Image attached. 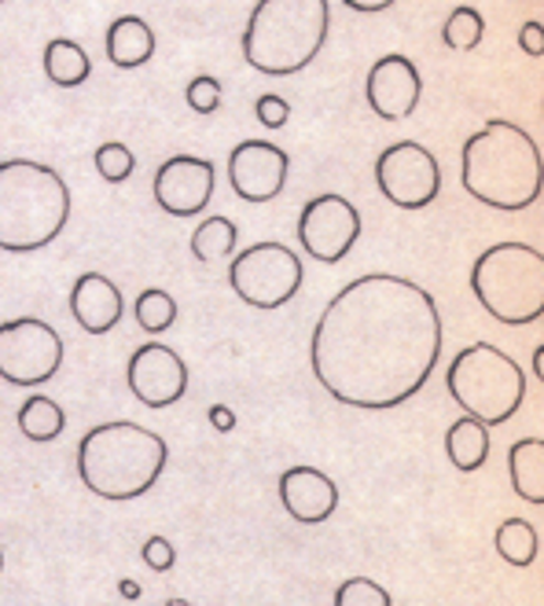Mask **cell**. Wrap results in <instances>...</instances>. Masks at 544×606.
<instances>
[{"mask_svg":"<svg viewBox=\"0 0 544 606\" xmlns=\"http://www.w3.org/2000/svg\"><path fill=\"white\" fill-rule=\"evenodd\" d=\"M442 338L438 302L420 283L368 272L324 305L309 338V364L339 404L383 412L427 386Z\"/></svg>","mask_w":544,"mask_h":606,"instance_id":"cell-1","label":"cell"},{"mask_svg":"<svg viewBox=\"0 0 544 606\" xmlns=\"http://www.w3.org/2000/svg\"><path fill=\"white\" fill-rule=\"evenodd\" d=\"M464 192L493 209H526L541 195V148L515 121H489L460 151Z\"/></svg>","mask_w":544,"mask_h":606,"instance_id":"cell-2","label":"cell"},{"mask_svg":"<svg viewBox=\"0 0 544 606\" xmlns=\"http://www.w3.org/2000/svg\"><path fill=\"white\" fill-rule=\"evenodd\" d=\"M170 463V448L155 430L115 419L93 426L78 445V478L100 500L122 504L155 489Z\"/></svg>","mask_w":544,"mask_h":606,"instance_id":"cell-3","label":"cell"},{"mask_svg":"<svg viewBox=\"0 0 544 606\" xmlns=\"http://www.w3.org/2000/svg\"><path fill=\"white\" fill-rule=\"evenodd\" d=\"M70 220V187L45 162H0V250L34 253L63 236Z\"/></svg>","mask_w":544,"mask_h":606,"instance_id":"cell-4","label":"cell"},{"mask_svg":"<svg viewBox=\"0 0 544 606\" xmlns=\"http://www.w3.org/2000/svg\"><path fill=\"white\" fill-rule=\"evenodd\" d=\"M328 0H258L243 30V59L265 77L302 74L328 41Z\"/></svg>","mask_w":544,"mask_h":606,"instance_id":"cell-5","label":"cell"},{"mask_svg":"<svg viewBox=\"0 0 544 606\" xmlns=\"http://www.w3.org/2000/svg\"><path fill=\"white\" fill-rule=\"evenodd\" d=\"M471 291L497 324L526 327L544 313V258L530 242H497L471 269Z\"/></svg>","mask_w":544,"mask_h":606,"instance_id":"cell-6","label":"cell"},{"mask_svg":"<svg viewBox=\"0 0 544 606\" xmlns=\"http://www.w3.org/2000/svg\"><path fill=\"white\" fill-rule=\"evenodd\" d=\"M445 390L478 423L500 426L526 401V375L504 349L471 342L453 357L445 371Z\"/></svg>","mask_w":544,"mask_h":606,"instance_id":"cell-7","label":"cell"},{"mask_svg":"<svg viewBox=\"0 0 544 606\" xmlns=\"http://www.w3.org/2000/svg\"><path fill=\"white\" fill-rule=\"evenodd\" d=\"M306 269L302 258L284 242H254L243 253H236L228 264V286L239 302L254 309H280L298 294Z\"/></svg>","mask_w":544,"mask_h":606,"instance_id":"cell-8","label":"cell"},{"mask_svg":"<svg viewBox=\"0 0 544 606\" xmlns=\"http://www.w3.org/2000/svg\"><path fill=\"white\" fill-rule=\"evenodd\" d=\"M63 368L59 331L37 316L0 324V379L12 386H41Z\"/></svg>","mask_w":544,"mask_h":606,"instance_id":"cell-9","label":"cell"},{"mask_svg":"<svg viewBox=\"0 0 544 606\" xmlns=\"http://www.w3.org/2000/svg\"><path fill=\"white\" fill-rule=\"evenodd\" d=\"M376 184L390 206L423 209L442 192V165L416 140H398L376 159Z\"/></svg>","mask_w":544,"mask_h":606,"instance_id":"cell-10","label":"cell"},{"mask_svg":"<svg viewBox=\"0 0 544 606\" xmlns=\"http://www.w3.org/2000/svg\"><path fill=\"white\" fill-rule=\"evenodd\" d=\"M361 239V214L350 198L342 195H317L309 198L298 217V242L313 261L339 264L353 242Z\"/></svg>","mask_w":544,"mask_h":606,"instance_id":"cell-11","label":"cell"},{"mask_svg":"<svg viewBox=\"0 0 544 606\" xmlns=\"http://www.w3.org/2000/svg\"><path fill=\"white\" fill-rule=\"evenodd\" d=\"M291 159L269 140H243L228 154V184L243 203H272L287 187Z\"/></svg>","mask_w":544,"mask_h":606,"instance_id":"cell-12","label":"cell"},{"mask_svg":"<svg viewBox=\"0 0 544 606\" xmlns=\"http://www.w3.org/2000/svg\"><path fill=\"white\" fill-rule=\"evenodd\" d=\"M126 379L140 404L170 408L188 393V364L181 360L177 349L162 346V342H144L129 357Z\"/></svg>","mask_w":544,"mask_h":606,"instance_id":"cell-13","label":"cell"},{"mask_svg":"<svg viewBox=\"0 0 544 606\" xmlns=\"http://www.w3.org/2000/svg\"><path fill=\"white\" fill-rule=\"evenodd\" d=\"M217 187L214 162L195 159V154H173L155 173V203L170 217H195L210 206Z\"/></svg>","mask_w":544,"mask_h":606,"instance_id":"cell-14","label":"cell"},{"mask_svg":"<svg viewBox=\"0 0 544 606\" xmlns=\"http://www.w3.org/2000/svg\"><path fill=\"white\" fill-rule=\"evenodd\" d=\"M368 104L383 121H405L420 107L423 77L409 55H383L368 71Z\"/></svg>","mask_w":544,"mask_h":606,"instance_id":"cell-15","label":"cell"},{"mask_svg":"<svg viewBox=\"0 0 544 606\" xmlns=\"http://www.w3.org/2000/svg\"><path fill=\"white\" fill-rule=\"evenodd\" d=\"M280 500H284V511L295 522L320 526L339 507V485L317 467H291L280 478Z\"/></svg>","mask_w":544,"mask_h":606,"instance_id":"cell-16","label":"cell"},{"mask_svg":"<svg viewBox=\"0 0 544 606\" xmlns=\"http://www.w3.org/2000/svg\"><path fill=\"white\" fill-rule=\"evenodd\" d=\"M122 291L107 280L104 272H81L70 291V313L81 331L89 335H107L122 320Z\"/></svg>","mask_w":544,"mask_h":606,"instance_id":"cell-17","label":"cell"},{"mask_svg":"<svg viewBox=\"0 0 544 606\" xmlns=\"http://www.w3.org/2000/svg\"><path fill=\"white\" fill-rule=\"evenodd\" d=\"M104 48L118 71H137L155 55V33L140 15H118L104 33Z\"/></svg>","mask_w":544,"mask_h":606,"instance_id":"cell-18","label":"cell"},{"mask_svg":"<svg viewBox=\"0 0 544 606\" xmlns=\"http://www.w3.org/2000/svg\"><path fill=\"white\" fill-rule=\"evenodd\" d=\"M508 474L511 489L526 504H544V441L541 437H522L508 448Z\"/></svg>","mask_w":544,"mask_h":606,"instance_id":"cell-19","label":"cell"},{"mask_svg":"<svg viewBox=\"0 0 544 606\" xmlns=\"http://www.w3.org/2000/svg\"><path fill=\"white\" fill-rule=\"evenodd\" d=\"M489 445H493V441H489V426L478 423V419H471V415L456 419V423L449 426V434H445L449 463L464 474L482 467V463L489 459Z\"/></svg>","mask_w":544,"mask_h":606,"instance_id":"cell-20","label":"cell"},{"mask_svg":"<svg viewBox=\"0 0 544 606\" xmlns=\"http://www.w3.org/2000/svg\"><path fill=\"white\" fill-rule=\"evenodd\" d=\"M45 74H48L52 85H59V88H78V85L89 82L93 59H89V52H85L78 41H70V37H52L48 48H45Z\"/></svg>","mask_w":544,"mask_h":606,"instance_id":"cell-21","label":"cell"},{"mask_svg":"<svg viewBox=\"0 0 544 606\" xmlns=\"http://www.w3.org/2000/svg\"><path fill=\"white\" fill-rule=\"evenodd\" d=\"M63 426H67V415H63V408L52 401V397L34 393L19 408V430H23L30 441H37V445L56 441L63 434Z\"/></svg>","mask_w":544,"mask_h":606,"instance_id":"cell-22","label":"cell"},{"mask_svg":"<svg viewBox=\"0 0 544 606\" xmlns=\"http://www.w3.org/2000/svg\"><path fill=\"white\" fill-rule=\"evenodd\" d=\"M236 239H239V228L232 217H206L192 236V253L195 261L217 264L236 250Z\"/></svg>","mask_w":544,"mask_h":606,"instance_id":"cell-23","label":"cell"},{"mask_svg":"<svg viewBox=\"0 0 544 606\" xmlns=\"http://www.w3.org/2000/svg\"><path fill=\"white\" fill-rule=\"evenodd\" d=\"M497 551L500 559L519 570L533 566V559H537V529L522 522V518H508V522L497 526Z\"/></svg>","mask_w":544,"mask_h":606,"instance_id":"cell-24","label":"cell"},{"mask_svg":"<svg viewBox=\"0 0 544 606\" xmlns=\"http://www.w3.org/2000/svg\"><path fill=\"white\" fill-rule=\"evenodd\" d=\"M482 37H486L482 11L471 4H460L449 11V19H445V26H442V41L449 44L453 52H475L478 44H482Z\"/></svg>","mask_w":544,"mask_h":606,"instance_id":"cell-25","label":"cell"},{"mask_svg":"<svg viewBox=\"0 0 544 606\" xmlns=\"http://www.w3.org/2000/svg\"><path fill=\"white\" fill-rule=\"evenodd\" d=\"M133 316L148 335H162V331H170L173 320H177V302H173V294H166L162 286H148L144 294H137Z\"/></svg>","mask_w":544,"mask_h":606,"instance_id":"cell-26","label":"cell"},{"mask_svg":"<svg viewBox=\"0 0 544 606\" xmlns=\"http://www.w3.org/2000/svg\"><path fill=\"white\" fill-rule=\"evenodd\" d=\"M93 162H96V173H100L107 184H122L137 170L133 148H126V143H118V140H107L104 148H96V159Z\"/></svg>","mask_w":544,"mask_h":606,"instance_id":"cell-27","label":"cell"},{"mask_svg":"<svg viewBox=\"0 0 544 606\" xmlns=\"http://www.w3.org/2000/svg\"><path fill=\"white\" fill-rule=\"evenodd\" d=\"M335 606H394V599H390V592L383 584H376L368 577H350L339 584V592H335Z\"/></svg>","mask_w":544,"mask_h":606,"instance_id":"cell-28","label":"cell"},{"mask_svg":"<svg viewBox=\"0 0 544 606\" xmlns=\"http://www.w3.org/2000/svg\"><path fill=\"white\" fill-rule=\"evenodd\" d=\"M221 96H225V85L217 82L214 74L192 77L188 88H184V99H188L195 115H217V110H221Z\"/></svg>","mask_w":544,"mask_h":606,"instance_id":"cell-29","label":"cell"},{"mask_svg":"<svg viewBox=\"0 0 544 606\" xmlns=\"http://www.w3.org/2000/svg\"><path fill=\"white\" fill-rule=\"evenodd\" d=\"M254 115L265 129H284L287 118H291V104L276 93H261L258 104H254Z\"/></svg>","mask_w":544,"mask_h":606,"instance_id":"cell-30","label":"cell"},{"mask_svg":"<svg viewBox=\"0 0 544 606\" xmlns=\"http://www.w3.org/2000/svg\"><path fill=\"white\" fill-rule=\"evenodd\" d=\"M140 555H144V562L155 573H166V570H173V562H177V551H173V544L166 537H151Z\"/></svg>","mask_w":544,"mask_h":606,"instance_id":"cell-31","label":"cell"},{"mask_svg":"<svg viewBox=\"0 0 544 606\" xmlns=\"http://www.w3.org/2000/svg\"><path fill=\"white\" fill-rule=\"evenodd\" d=\"M519 48L530 55V59H541L544 55V26L541 22H526L519 26Z\"/></svg>","mask_w":544,"mask_h":606,"instance_id":"cell-32","label":"cell"},{"mask_svg":"<svg viewBox=\"0 0 544 606\" xmlns=\"http://www.w3.org/2000/svg\"><path fill=\"white\" fill-rule=\"evenodd\" d=\"M210 423H214V430L228 434V430L236 426V412H232V408H225V404H214L210 408Z\"/></svg>","mask_w":544,"mask_h":606,"instance_id":"cell-33","label":"cell"},{"mask_svg":"<svg viewBox=\"0 0 544 606\" xmlns=\"http://www.w3.org/2000/svg\"><path fill=\"white\" fill-rule=\"evenodd\" d=\"M346 8H353V11H365V15H372V11H387V8H394V0H342Z\"/></svg>","mask_w":544,"mask_h":606,"instance_id":"cell-34","label":"cell"},{"mask_svg":"<svg viewBox=\"0 0 544 606\" xmlns=\"http://www.w3.org/2000/svg\"><path fill=\"white\" fill-rule=\"evenodd\" d=\"M533 371H537V379L544 375V346H537L533 349Z\"/></svg>","mask_w":544,"mask_h":606,"instance_id":"cell-35","label":"cell"},{"mask_svg":"<svg viewBox=\"0 0 544 606\" xmlns=\"http://www.w3.org/2000/svg\"><path fill=\"white\" fill-rule=\"evenodd\" d=\"M122 595H126V599H137V595H140V584H133V581H122Z\"/></svg>","mask_w":544,"mask_h":606,"instance_id":"cell-36","label":"cell"},{"mask_svg":"<svg viewBox=\"0 0 544 606\" xmlns=\"http://www.w3.org/2000/svg\"><path fill=\"white\" fill-rule=\"evenodd\" d=\"M166 606H192L188 599H166Z\"/></svg>","mask_w":544,"mask_h":606,"instance_id":"cell-37","label":"cell"},{"mask_svg":"<svg viewBox=\"0 0 544 606\" xmlns=\"http://www.w3.org/2000/svg\"><path fill=\"white\" fill-rule=\"evenodd\" d=\"M0 573H4V551H0Z\"/></svg>","mask_w":544,"mask_h":606,"instance_id":"cell-38","label":"cell"},{"mask_svg":"<svg viewBox=\"0 0 544 606\" xmlns=\"http://www.w3.org/2000/svg\"><path fill=\"white\" fill-rule=\"evenodd\" d=\"M0 4H4V0H0Z\"/></svg>","mask_w":544,"mask_h":606,"instance_id":"cell-39","label":"cell"}]
</instances>
